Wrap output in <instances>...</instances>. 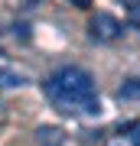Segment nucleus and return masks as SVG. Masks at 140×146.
Segmentation results:
<instances>
[{
	"instance_id": "0eeeda50",
	"label": "nucleus",
	"mask_w": 140,
	"mask_h": 146,
	"mask_svg": "<svg viewBox=\"0 0 140 146\" xmlns=\"http://www.w3.org/2000/svg\"><path fill=\"white\" fill-rule=\"evenodd\" d=\"M13 33H16L20 39H29V29H26V23H16V26H13Z\"/></svg>"
},
{
	"instance_id": "f257e3e1",
	"label": "nucleus",
	"mask_w": 140,
	"mask_h": 146,
	"mask_svg": "<svg viewBox=\"0 0 140 146\" xmlns=\"http://www.w3.org/2000/svg\"><path fill=\"white\" fill-rule=\"evenodd\" d=\"M42 94L62 114H98L101 110L98 84L91 72H85L82 65H59L52 75H46Z\"/></svg>"
},
{
	"instance_id": "39448f33",
	"label": "nucleus",
	"mask_w": 140,
	"mask_h": 146,
	"mask_svg": "<svg viewBox=\"0 0 140 146\" xmlns=\"http://www.w3.org/2000/svg\"><path fill=\"white\" fill-rule=\"evenodd\" d=\"M127 20L134 29H140V3H127Z\"/></svg>"
},
{
	"instance_id": "423d86ee",
	"label": "nucleus",
	"mask_w": 140,
	"mask_h": 146,
	"mask_svg": "<svg viewBox=\"0 0 140 146\" xmlns=\"http://www.w3.org/2000/svg\"><path fill=\"white\" fill-rule=\"evenodd\" d=\"M130 146H140V123H130V133H127Z\"/></svg>"
},
{
	"instance_id": "20e7f679",
	"label": "nucleus",
	"mask_w": 140,
	"mask_h": 146,
	"mask_svg": "<svg viewBox=\"0 0 140 146\" xmlns=\"http://www.w3.org/2000/svg\"><path fill=\"white\" fill-rule=\"evenodd\" d=\"M117 98L121 101H140V78H127L117 88Z\"/></svg>"
},
{
	"instance_id": "f03ea898",
	"label": "nucleus",
	"mask_w": 140,
	"mask_h": 146,
	"mask_svg": "<svg viewBox=\"0 0 140 146\" xmlns=\"http://www.w3.org/2000/svg\"><path fill=\"white\" fill-rule=\"evenodd\" d=\"M121 33H124V23L114 20L111 13H94V16H91V39H98V42H114Z\"/></svg>"
},
{
	"instance_id": "7ed1b4c3",
	"label": "nucleus",
	"mask_w": 140,
	"mask_h": 146,
	"mask_svg": "<svg viewBox=\"0 0 140 146\" xmlns=\"http://www.w3.org/2000/svg\"><path fill=\"white\" fill-rule=\"evenodd\" d=\"M26 75L16 72V68H0V88H23Z\"/></svg>"
}]
</instances>
